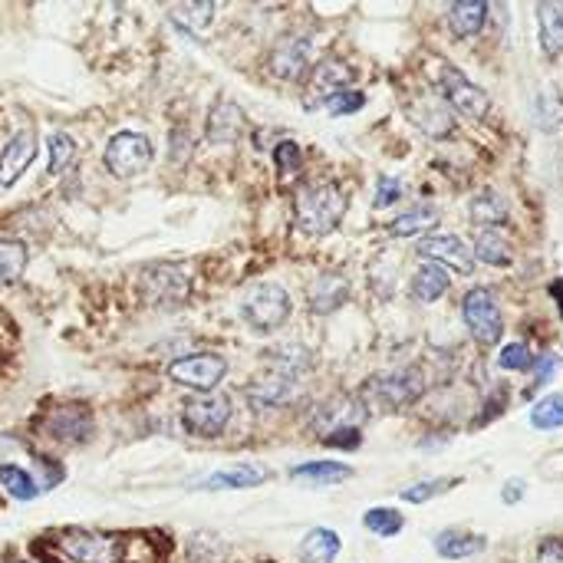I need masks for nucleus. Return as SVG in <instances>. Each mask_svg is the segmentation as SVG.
I'll return each instance as SVG.
<instances>
[{
	"label": "nucleus",
	"mask_w": 563,
	"mask_h": 563,
	"mask_svg": "<svg viewBox=\"0 0 563 563\" xmlns=\"http://www.w3.org/2000/svg\"><path fill=\"white\" fill-rule=\"evenodd\" d=\"M340 534L330 527H313L300 544V563H333L340 554Z\"/></svg>",
	"instance_id": "22"
},
{
	"label": "nucleus",
	"mask_w": 563,
	"mask_h": 563,
	"mask_svg": "<svg viewBox=\"0 0 563 563\" xmlns=\"http://www.w3.org/2000/svg\"><path fill=\"white\" fill-rule=\"evenodd\" d=\"M47 432L56 438V442H66V445L89 442V435H93V415H89L86 405H76V402L56 405L50 412Z\"/></svg>",
	"instance_id": "13"
},
{
	"label": "nucleus",
	"mask_w": 563,
	"mask_h": 563,
	"mask_svg": "<svg viewBox=\"0 0 563 563\" xmlns=\"http://www.w3.org/2000/svg\"><path fill=\"white\" fill-rule=\"evenodd\" d=\"M498 363H501V369H508V373H531V369H534V353H531V346H527V343H508L501 349Z\"/></svg>",
	"instance_id": "37"
},
{
	"label": "nucleus",
	"mask_w": 563,
	"mask_h": 563,
	"mask_svg": "<svg viewBox=\"0 0 563 563\" xmlns=\"http://www.w3.org/2000/svg\"><path fill=\"white\" fill-rule=\"evenodd\" d=\"M488 547V537L465 531V527H445L442 534H435V550L445 560H461V557H475Z\"/></svg>",
	"instance_id": "19"
},
{
	"label": "nucleus",
	"mask_w": 563,
	"mask_h": 563,
	"mask_svg": "<svg viewBox=\"0 0 563 563\" xmlns=\"http://www.w3.org/2000/svg\"><path fill=\"white\" fill-rule=\"evenodd\" d=\"M0 484L14 494L17 501H33L40 494L37 481H33V475L27 468H17V465H0Z\"/></svg>",
	"instance_id": "32"
},
{
	"label": "nucleus",
	"mask_w": 563,
	"mask_h": 563,
	"mask_svg": "<svg viewBox=\"0 0 563 563\" xmlns=\"http://www.w3.org/2000/svg\"><path fill=\"white\" fill-rule=\"evenodd\" d=\"M458 484H461L458 478H425V481H419V484H412V488H405V491H402V501H409V504H425V501L438 498V494L458 488Z\"/></svg>",
	"instance_id": "35"
},
{
	"label": "nucleus",
	"mask_w": 563,
	"mask_h": 563,
	"mask_svg": "<svg viewBox=\"0 0 563 563\" xmlns=\"http://www.w3.org/2000/svg\"><path fill=\"white\" fill-rule=\"evenodd\" d=\"M241 313L257 333H274L290 320V297L280 284H257L241 297Z\"/></svg>",
	"instance_id": "4"
},
{
	"label": "nucleus",
	"mask_w": 563,
	"mask_h": 563,
	"mask_svg": "<svg viewBox=\"0 0 563 563\" xmlns=\"http://www.w3.org/2000/svg\"><path fill=\"white\" fill-rule=\"evenodd\" d=\"M27 267V247L20 241L0 238V284H14Z\"/></svg>",
	"instance_id": "31"
},
{
	"label": "nucleus",
	"mask_w": 563,
	"mask_h": 563,
	"mask_svg": "<svg viewBox=\"0 0 563 563\" xmlns=\"http://www.w3.org/2000/svg\"><path fill=\"white\" fill-rule=\"evenodd\" d=\"M37 557L47 563H162L165 544L152 531H86L60 527L47 531L37 544Z\"/></svg>",
	"instance_id": "1"
},
{
	"label": "nucleus",
	"mask_w": 563,
	"mask_h": 563,
	"mask_svg": "<svg viewBox=\"0 0 563 563\" xmlns=\"http://www.w3.org/2000/svg\"><path fill=\"white\" fill-rule=\"evenodd\" d=\"M139 287L152 303L168 307V303H182L188 297L191 277H188V270L178 264H149L142 270Z\"/></svg>",
	"instance_id": "11"
},
{
	"label": "nucleus",
	"mask_w": 563,
	"mask_h": 563,
	"mask_svg": "<svg viewBox=\"0 0 563 563\" xmlns=\"http://www.w3.org/2000/svg\"><path fill=\"white\" fill-rule=\"evenodd\" d=\"M267 481V471L257 468V465H238V468H228V471H218L215 478L201 481V488H257V484Z\"/></svg>",
	"instance_id": "29"
},
{
	"label": "nucleus",
	"mask_w": 563,
	"mask_h": 563,
	"mask_svg": "<svg viewBox=\"0 0 563 563\" xmlns=\"http://www.w3.org/2000/svg\"><path fill=\"white\" fill-rule=\"evenodd\" d=\"M537 20H540V50H544L550 60H560L563 56V4L557 0H544L537 4Z\"/></svg>",
	"instance_id": "18"
},
{
	"label": "nucleus",
	"mask_w": 563,
	"mask_h": 563,
	"mask_svg": "<svg viewBox=\"0 0 563 563\" xmlns=\"http://www.w3.org/2000/svg\"><path fill=\"white\" fill-rule=\"evenodd\" d=\"M366 415V405L353 399V396H336L330 402H323L317 412H313V429L323 435H330L336 429H346V425H356L359 429V419Z\"/></svg>",
	"instance_id": "16"
},
{
	"label": "nucleus",
	"mask_w": 563,
	"mask_h": 563,
	"mask_svg": "<svg viewBox=\"0 0 563 563\" xmlns=\"http://www.w3.org/2000/svg\"><path fill=\"white\" fill-rule=\"evenodd\" d=\"M274 162H277L280 178L300 172V165H303V159H300V145L290 142V139H284V142H280L277 149H274Z\"/></svg>",
	"instance_id": "38"
},
{
	"label": "nucleus",
	"mask_w": 563,
	"mask_h": 563,
	"mask_svg": "<svg viewBox=\"0 0 563 563\" xmlns=\"http://www.w3.org/2000/svg\"><path fill=\"white\" fill-rule=\"evenodd\" d=\"M346 300H349V280L343 274H323L310 287V310L320 313V317L340 310Z\"/></svg>",
	"instance_id": "20"
},
{
	"label": "nucleus",
	"mask_w": 563,
	"mask_h": 563,
	"mask_svg": "<svg viewBox=\"0 0 563 563\" xmlns=\"http://www.w3.org/2000/svg\"><path fill=\"white\" fill-rule=\"evenodd\" d=\"M540 563H563V537H544L537 544Z\"/></svg>",
	"instance_id": "41"
},
{
	"label": "nucleus",
	"mask_w": 563,
	"mask_h": 563,
	"mask_svg": "<svg viewBox=\"0 0 563 563\" xmlns=\"http://www.w3.org/2000/svg\"><path fill=\"white\" fill-rule=\"evenodd\" d=\"M310 40H303V37H287V40H280L274 53H270V73L277 76V80H287V83H294V80H303L310 70Z\"/></svg>",
	"instance_id": "14"
},
{
	"label": "nucleus",
	"mask_w": 563,
	"mask_h": 563,
	"mask_svg": "<svg viewBox=\"0 0 563 563\" xmlns=\"http://www.w3.org/2000/svg\"><path fill=\"white\" fill-rule=\"evenodd\" d=\"M438 89L448 99V106L458 109L461 116L468 119H484L491 109V99L481 86H475L465 73L455 70V66H442V76H438Z\"/></svg>",
	"instance_id": "9"
},
{
	"label": "nucleus",
	"mask_w": 563,
	"mask_h": 563,
	"mask_svg": "<svg viewBox=\"0 0 563 563\" xmlns=\"http://www.w3.org/2000/svg\"><path fill=\"white\" fill-rule=\"evenodd\" d=\"M531 425L534 429H544V432H554L563 425V396L560 392H550V396L540 399L534 409H531Z\"/></svg>",
	"instance_id": "33"
},
{
	"label": "nucleus",
	"mask_w": 563,
	"mask_h": 563,
	"mask_svg": "<svg viewBox=\"0 0 563 563\" xmlns=\"http://www.w3.org/2000/svg\"><path fill=\"white\" fill-rule=\"evenodd\" d=\"M323 442L330 448H343V452H356L359 442H363V435H359L356 425H346V429H336L330 435H323Z\"/></svg>",
	"instance_id": "40"
},
{
	"label": "nucleus",
	"mask_w": 563,
	"mask_h": 563,
	"mask_svg": "<svg viewBox=\"0 0 563 563\" xmlns=\"http://www.w3.org/2000/svg\"><path fill=\"white\" fill-rule=\"evenodd\" d=\"M231 399L228 396H195L185 402L182 409V425L185 432L195 438H218L231 422Z\"/></svg>",
	"instance_id": "7"
},
{
	"label": "nucleus",
	"mask_w": 563,
	"mask_h": 563,
	"mask_svg": "<svg viewBox=\"0 0 563 563\" xmlns=\"http://www.w3.org/2000/svg\"><path fill=\"white\" fill-rule=\"evenodd\" d=\"M168 376H172L178 386L211 392L224 376H228V363H224L218 353H195V356L175 359V363L168 366Z\"/></svg>",
	"instance_id": "10"
},
{
	"label": "nucleus",
	"mask_w": 563,
	"mask_h": 563,
	"mask_svg": "<svg viewBox=\"0 0 563 563\" xmlns=\"http://www.w3.org/2000/svg\"><path fill=\"white\" fill-rule=\"evenodd\" d=\"M366 106V96L356 93V89H346V93H336L333 99H326V112L330 116H353Z\"/></svg>",
	"instance_id": "39"
},
{
	"label": "nucleus",
	"mask_w": 563,
	"mask_h": 563,
	"mask_svg": "<svg viewBox=\"0 0 563 563\" xmlns=\"http://www.w3.org/2000/svg\"><path fill=\"white\" fill-rule=\"evenodd\" d=\"M425 392V376L422 369L415 366H402V369H389V373H376L363 382V396L359 402L376 412H399L405 405L419 402Z\"/></svg>",
	"instance_id": "3"
},
{
	"label": "nucleus",
	"mask_w": 563,
	"mask_h": 563,
	"mask_svg": "<svg viewBox=\"0 0 563 563\" xmlns=\"http://www.w3.org/2000/svg\"><path fill=\"white\" fill-rule=\"evenodd\" d=\"M168 17H172V24L178 30L201 37V33L211 27V20H215V4H178V7H172Z\"/></svg>",
	"instance_id": "28"
},
{
	"label": "nucleus",
	"mask_w": 563,
	"mask_h": 563,
	"mask_svg": "<svg viewBox=\"0 0 563 563\" xmlns=\"http://www.w3.org/2000/svg\"><path fill=\"white\" fill-rule=\"evenodd\" d=\"M419 254L429 264H438V267L445 264L458 270L461 277L475 274V254H471V247L461 238H455V234H425L419 241Z\"/></svg>",
	"instance_id": "12"
},
{
	"label": "nucleus",
	"mask_w": 563,
	"mask_h": 563,
	"mask_svg": "<svg viewBox=\"0 0 563 563\" xmlns=\"http://www.w3.org/2000/svg\"><path fill=\"white\" fill-rule=\"evenodd\" d=\"M300 376L297 369H287L274 363L267 373L257 376L251 386H247V396H251L254 405H267V409H284V405L297 402L300 396Z\"/></svg>",
	"instance_id": "8"
},
{
	"label": "nucleus",
	"mask_w": 563,
	"mask_h": 563,
	"mask_svg": "<svg viewBox=\"0 0 563 563\" xmlns=\"http://www.w3.org/2000/svg\"><path fill=\"white\" fill-rule=\"evenodd\" d=\"M152 159H155L152 142L145 139L142 132H116L106 142V152H103V162L116 178L142 175L145 168L152 165Z\"/></svg>",
	"instance_id": "6"
},
{
	"label": "nucleus",
	"mask_w": 563,
	"mask_h": 563,
	"mask_svg": "<svg viewBox=\"0 0 563 563\" xmlns=\"http://www.w3.org/2000/svg\"><path fill=\"white\" fill-rule=\"evenodd\" d=\"M448 287H452V280H448L445 267H438V264H422L412 277V297L422 303L442 300L448 294Z\"/></svg>",
	"instance_id": "25"
},
{
	"label": "nucleus",
	"mask_w": 563,
	"mask_h": 563,
	"mask_svg": "<svg viewBox=\"0 0 563 563\" xmlns=\"http://www.w3.org/2000/svg\"><path fill=\"white\" fill-rule=\"evenodd\" d=\"M346 215V195L340 185L317 182L297 191V228L307 238H326Z\"/></svg>",
	"instance_id": "2"
},
{
	"label": "nucleus",
	"mask_w": 563,
	"mask_h": 563,
	"mask_svg": "<svg viewBox=\"0 0 563 563\" xmlns=\"http://www.w3.org/2000/svg\"><path fill=\"white\" fill-rule=\"evenodd\" d=\"M438 221H442L438 208L422 205V208L402 211V215L389 224V234H392V238H415V234H429V231H435Z\"/></svg>",
	"instance_id": "26"
},
{
	"label": "nucleus",
	"mask_w": 563,
	"mask_h": 563,
	"mask_svg": "<svg viewBox=\"0 0 563 563\" xmlns=\"http://www.w3.org/2000/svg\"><path fill=\"white\" fill-rule=\"evenodd\" d=\"M363 524H366L373 534H379V537H396L402 527H405L402 514H399L396 508H373V511H366Z\"/></svg>",
	"instance_id": "36"
},
{
	"label": "nucleus",
	"mask_w": 563,
	"mask_h": 563,
	"mask_svg": "<svg viewBox=\"0 0 563 563\" xmlns=\"http://www.w3.org/2000/svg\"><path fill=\"white\" fill-rule=\"evenodd\" d=\"M349 80H353V70H349L343 60L320 63L317 70L310 73V96H307L310 109H317V103L326 106V99H333L336 93H346Z\"/></svg>",
	"instance_id": "17"
},
{
	"label": "nucleus",
	"mask_w": 563,
	"mask_h": 563,
	"mask_svg": "<svg viewBox=\"0 0 563 563\" xmlns=\"http://www.w3.org/2000/svg\"><path fill=\"white\" fill-rule=\"evenodd\" d=\"M484 20H488V4L484 0H458V4L448 7V27L458 37H475V33H481Z\"/></svg>",
	"instance_id": "23"
},
{
	"label": "nucleus",
	"mask_w": 563,
	"mask_h": 563,
	"mask_svg": "<svg viewBox=\"0 0 563 563\" xmlns=\"http://www.w3.org/2000/svg\"><path fill=\"white\" fill-rule=\"evenodd\" d=\"M399 198H402V182H396V178H382V182H379V191H376V208H389V205H396Z\"/></svg>",
	"instance_id": "42"
},
{
	"label": "nucleus",
	"mask_w": 563,
	"mask_h": 563,
	"mask_svg": "<svg viewBox=\"0 0 563 563\" xmlns=\"http://www.w3.org/2000/svg\"><path fill=\"white\" fill-rule=\"evenodd\" d=\"M73 162H76V142H73L66 132H53V135H50V162H47V175H63Z\"/></svg>",
	"instance_id": "34"
},
{
	"label": "nucleus",
	"mask_w": 563,
	"mask_h": 563,
	"mask_svg": "<svg viewBox=\"0 0 563 563\" xmlns=\"http://www.w3.org/2000/svg\"><path fill=\"white\" fill-rule=\"evenodd\" d=\"M33 155H37V135L30 129H20L14 139L4 145V152H0V188L14 185L30 168Z\"/></svg>",
	"instance_id": "15"
},
{
	"label": "nucleus",
	"mask_w": 563,
	"mask_h": 563,
	"mask_svg": "<svg viewBox=\"0 0 563 563\" xmlns=\"http://www.w3.org/2000/svg\"><path fill=\"white\" fill-rule=\"evenodd\" d=\"M461 317H465V326L471 333V340L478 346H494L501 343L504 336V317L498 300L488 287H475L468 290L465 300H461Z\"/></svg>",
	"instance_id": "5"
},
{
	"label": "nucleus",
	"mask_w": 563,
	"mask_h": 563,
	"mask_svg": "<svg viewBox=\"0 0 563 563\" xmlns=\"http://www.w3.org/2000/svg\"><path fill=\"white\" fill-rule=\"evenodd\" d=\"M290 478L297 484H313V488H323V484H343L353 478V468L340 465V461H307V465H297L290 471Z\"/></svg>",
	"instance_id": "21"
},
{
	"label": "nucleus",
	"mask_w": 563,
	"mask_h": 563,
	"mask_svg": "<svg viewBox=\"0 0 563 563\" xmlns=\"http://www.w3.org/2000/svg\"><path fill=\"white\" fill-rule=\"evenodd\" d=\"M241 109L231 103V99H221L218 106H211L208 112V142H231L238 139L241 132Z\"/></svg>",
	"instance_id": "24"
},
{
	"label": "nucleus",
	"mask_w": 563,
	"mask_h": 563,
	"mask_svg": "<svg viewBox=\"0 0 563 563\" xmlns=\"http://www.w3.org/2000/svg\"><path fill=\"white\" fill-rule=\"evenodd\" d=\"M471 221L478 224V228H501V224H508V205L498 198V195H481L471 201Z\"/></svg>",
	"instance_id": "30"
},
{
	"label": "nucleus",
	"mask_w": 563,
	"mask_h": 563,
	"mask_svg": "<svg viewBox=\"0 0 563 563\" xmlns=\"http://www.w3.org/2000/svg\"><path fill=\"white\" fill-rule=\"evenodd\" d=\"M521 494H524V484L521 481H508V484H504V501H508V504H514L517 498H521Z\"/></svg>",
	"instance_id": "43"
},
{
	"label": "nucleus",
	"mask_w": 563,
	"mask_h": 563,
	"mask_svg": "<svg viewBox=\"0 0 563 563\" xmlns=\"http://www.w3.org/2000/svg\"><path fill=\"white\" fill-rule=\"evenodd\" d=\"M484 264H494V267H508L511 264V241L504 238L498 228H484L478 231L475 238V251H471Z\"/></svg>",
	"instance_id": "27"
}]
</instances>
